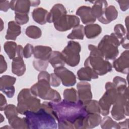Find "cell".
Returning <instances> with one entry per match:
<instances>
[{"label": "cell", "instance_id": "36", "mask_svg": "<svg viewBox=\"0 0 129 129\" xmlns=\"http://www.w3.org/2000/svg\"><path fill=\"white\" fill-rule=\"evenodd\" d=\"M114 34L119 40L120 44L124 38L128 36L127 31H126L124 26L120 24H118L115 26L114 28Z\"/></svg>", "mask_w": 129, "mask_h": 129}, {"label": "cell", "instance_id": "37", "mask_svg": "<svg viewBox=\"0 0 129 129\" xmlns=\"http://www.w3.org/2000/svg\"><path fill=\"white\" fill-rule=\"evenodd\" d=\"M4 111L6 118L8 119L18 115L19 113L17 107L14 104H8Z\"/></svg>", "mask_w": 129, "mask_h": 129}, {"label": "cell", "instance_id": "3", "mask_svg": "<svg viewBox=\"0 0 129 129\" xmlns=\"http://www.w3.org/2000/svg\"><path fill=\"white\" fill-rule=\"evenodd\" d=\"M50 74L46 71H42L38 75V82L30 88L31 93L36 97L42 99L59 102L61 98L59 93L52 89L50 84Z\"/></svg>", "mask_w": 129, "mask_h": 129}, {"label": "cell", "instance_id": "8", "mask_svg": "<svg viewBox=\"0 0 129 129\" xmlns=\"http://www.w3.org/2000/svg\"><path fill=\"white\" fill-rule=\"evenodd\" d=\"M113 118L120 120L128 115V88L123 93H118L117 97L113 104L111 111Z\"/></svg>", "mask_w": 129, "mask_h": 129}, {"label": "cell", "instance_id": "9", "mask_svg": "<svg viewBox=\"0 0 129 129\" xmlns=\"http://www.w3.org/2000/svg\"><path fill=\"white\" fill-rule=\"evenodd\" d=\"M81 50V46L79 42L73 40L69 41L61 52L66 63L71 67L77 66L80 60Z\"/></svg>", "mask_w": 129, "mask_h": 129}, {"label": "cell", "instance_id": "45", "mask_svg": "<svg viewBox=\"0 0 129 129\" xmlns=\"http://www.w3.org/2000/svg\"><path fill=\"white\" fill-rule=\"evenodd\" d=\"M8 105L7 103V100L5 96L1 93L0 97V110L1 111L4 110L5 108Z\"/></svg>", "mask_w": 129, "mask_h": 129}, {"label": "cell", "instance_id": "16", "mask_svg": "<svg viewBox=\"0 0 129 129\" xmlns=\"http://www.w3.org/2000/svg\"><path fill=\"white\" fill-rule=\"evenodd\" d=\"M76 15L80 17L82 23L84 24H93L96 20L92 14L91 8L89 6L80 7L76 11Z\"/></svg>", "mask_w": 129, "mask_h": 129}, {"label": "cell", "instance_id": "11", "mask_svg": "<svg viewBox=\"0 0 129 129\" xmlns=\"http://www.w3.org/2000/svg\"><path fill=\"white\" fill-rule=\"evenodd\" d=\"M54 73L60 79L63 86L70 87L74 86L76 83V77L71 71L64 67L54 68Z\"/></svg>", "mask_w": 129, "mask_h": 129}, {"label": "cell", "instance_id": "21", "mask_svg": "<svg viewBox=\"0 0 129 129\" xmlns=\"http://www.w3.org/2000/svg\"><path fill=\"white\" fill-rule=\"evenodd\" d=\"M77 77L80 81H91L92 79H97L98 75L90 68L84 67L78 71Z\"/></svg>", "mask_w": 129, "mask_h": 129}, {"label": "cell", "instance_id": "13", "mask_svg": "<svg viewBox=\"0 0 129 129\" xmlns=\"http://www.w3.org/2000/svg\"><path fill=\"white\" fill-rule=\"evenodd\" d=\"M77 88L79 101L85 104L92 100L93 96L91 85L89 83L84 81L79 82L77 84Z\"/></svg>", "mask_w": 129, "mask_h": 129}, {"label": "cell", "instance_id": "6", "mask_svg": "<svg viewBox=\"0 0 129 129\" xmlns=\"http://www.w3.org/2000/svg\"><path fill=\"white\" fill-rule=\"evenodd\" d=\"M120 45L119 40L114 33H112L110 35H104L97 47L106 60H114L118 55V47Z\"/></svg>", "mask_w": 129, "mask_h": 129}, {"label": "cell", "instance_id": "20", "mask_svg": "<svg viewBox=\"0 0 129 129\" xmlns=\"http://www.w3.org/2000/svg\"><path fill=\"white\" fill-rule=\"evenodd\" d=\"M102 118L100 114L88 113L83 121V128H92L100 124Z\"/></svg>", "mask_w": 129, "mask_h": 129}, {"label": "cell", "instance_id": "46", "mask_svg": "<svg viewBox=\"0 0 129 129\" xmlns=\"http://www.w3.org/2000/svg\"><path fill=\"white\" fill-rule=\"evenodd\" d=\"M128 119H126L125 120L122 122H120L118 123V129L119 128H128Z\"/></svg>", "mask_w": 129, "mask_h": 129}, {"label": "cell", "instance_id": "41", "mask_svg": "<svg viewBox=\"0 0 129 129\" xmlns=\"http://www.w3.org/2000/svg\"><path fill=\"white\" fill-rule=\"evenodd\" d=\"M50 86L56 87L60 85L61 83V80L59 77L54 73L50 74Z\"/></svg>", "mask_w": 129, "mask_h": 129}, {"label": "cell", "instance_id": "29", "mask_svg": "<svg viewBox=\"0 0 129 129\" xmlns=\"http://www.w3.org/2000/svg\"><path fill=\"white\" fill-rule=\"evenodd\" d=\"M17 43L12 41L6 42L4 44V49L11 59H13L17 55Z\"/></svg>", "mask_w": 129, "mask_h": 129}, {"label": "cell", "instance_id": "26", "mask_svg": "<svg viewBox=\"0 0 129 129\" xmlns=\"http://www.w3.org/2000/svg\"><path fill=\"white\" fill-rule=\"evenodd\" d=\"M48 62L54 68L64 67L66 62L61 52L58 51H52L48 59Z\"/></svg>", "mask_w": 129, "mask_h": 129}, {"label": "cell", "instance_id": "38", "mask_svg": "<svg viewBox=\"0 0 129 129\" xmlns=\"http://www.w3.org/2000/svg\"><path fill=\"white\" fill-rule=\"evenodd\" d=\"M48 60L35 59L33 61V66L35 69L38 71H44L48 66Z\"/></svg>", "mask_w": 129, "mask_h": 129}, {"label": "cell", "instance_id": "27", "mask_svg": "<svg viewBox=\"0 0 129 129\" xmlns=\"http://www.w3.org/2000/svg\"><path fill=\"white\" fill-rule=\"evenodd\" d=\"M101 27L97 24H88L84 27L85 34L89 39L97 37L101 33Z\"/></svg>", "mask_w": 129, "mask_h": 129}, {"label": "cell", "instance_id": "32", "mask_svg": "<svg viewBox=\"0 0 129 129\" xmlns=\"http://www.w3.org/2000/svg\"><path fill=\"white\" fill-rule=\"evenodd\" d=\"M84 105L88 113L100 114V108L97 101L95 100H91L88 103L84 104Z\"/></svg>", "mask_w": 129, "mask_h": 129}, {"label": "cell", "instance_id": "12", "mask_svg": "<svg viewBox=\"0 0 129 129\" xmlns=\"http://www.w3.org/2000/svg\"><path fill=\"white\" fill-rule=\"evenodd\" d=\"M15 77L4 75L0 79V90L9 98H12L15 94V87L13 85L15 83Z\"/></svg>", "mask_w": 129, "mask_h": 129}, {"label": "cell", "instance_id": "40", "mask_svg": "<svg viewBox=\"0 0 129 129\" xmlns=\"http://www.w3.org/2000/svg\"><path fill=\"white\" fill-rule=\"evenodd\" d=\"M34 47L33 46L29 43L26 45L23 49V56L25 58H28L31 56L32 54H33Z\"/></svg>", "mask_w": 129, "mask_h": 129}, {"label": "cell", "instance_id": "22", "mask_svg": "<svg viewBox=\"0 0 129 129\" xmlns=\"http://www.w3.org/2000/svg\"><path fill=\"white\" fill-rule=\"evenodd\" d=\"M21 33V26L15 21H10L8 24V29L5 38L7 40H15Z\"/></svg>", "mask_w": 129, "mask_h": 129}, {"label": "cell", "instance_id": "25", "mask_svg": "<svg viewBox=\"0 0 129 129\" xmlns=\"http://www.w3.org/2000/svg\"><path fill=\"white\" fill-rule=\"evenodd\" d=\"M107 7V2L106 1H95L93 6L91 8L92 15L96 19H99L103 15Z\"/></svg>", "mask_w": 129, "mask_h": 129}, {"label": "cell", "instance_id": "7", "mask_svg": "<svg viewBox=\"0 0 129 129\" xmlns=\"http://www.w3.org/2000/svg\"><path fill=\"white\" fill-rule=\"evenodd\" d=\"M105 87L106 91L98 101L100 114L103 116L109 114L111 105L115 102L118 94L116 87L111 82L106 83Z\"/></svg>", "mask_w": 129, "mask_h": 129}, {"label": "cell", "instance_id": "43", "mask_svg": "<svg viewBox=\"0 0 129 129\" xmlns=\"http://www.w3.org/2000/svg\"><path fill=\"white\" fill-rule=\"evenodd\" d=\"M10 8V2L8 1L0 2V10L1 11L6 12Z\"/></svg>", "mask_w": 129, "mask_h": 129}, {"label": "cell", "instance_id": "30", "mask_svg": "<svg viewBox=\"0 0 129 129\" xmlns=\"http://www.w3.org/2000/svg\"><path fill=\"white\" fill-rule=\"evenodd\" d=\"M85 35L84 26L79 25L74 28L71 33L68 35L67 38L70 39H80L83 40Z\"/></svg>", "mask_w": 129, "mask_h": 129}, {"label": "cell", "instance_id": "33", "mask_svg": "<svg viewBox=\"0 0 129 129\" xmlns=\"http://www.w3.org/2000/svg\"><path fill=\"white\" fill-rule=\"evenodd\" d=\"M63 95L64 99L68 101L77 102L78 101V92L74 88H70L64 90Z\"/></svg>", "mask_w": 129, "mask_h": 129}, {"label": "cell", "instance_id": "31", "mask_svg": "<svg viewBox=\"0 0 129 129\" xmlns=\"http://www.w3.org/2000/svg\"><path fill=\"white\" fill-rule=\"evenodd\" d=\"M112 83L116 87L118 93H123L128 88L126 80L119 76H116L113 79Z\"/></svg>", "mask_w": 129, "mask_h": 129}, {"label": "cell", "instance_id": "19", "mask_svg": "<svg viewBox=\"0 0 129 129\" xmlns=\"http://www.w3.org/2000/svg\"><path fill=\"white\" fill-rule=\"evenodd\" d=\"M52 51V49L49 46L37 45L34 47L33 55L36 59L48 60Z\"/></svg>", "mask_w": 129, "mask_h": 129}, {"label": "cell", "instance_id": "48", "mask_svg": "<svg viewBox=\"0 0 129 129\" xmlns=\"http://www.w3.org/2000/svg\"><path fill=\"white\" fill-rule=\"evenodd\" d=\"M30 3H31V6L36 7L39 5V4L40 3V1H30Z\"/></svg>", "mask_w": 129, "mask_h": 129}, {"label": "cell", "instance_id": "4", "mask_svg": "<svg viewBox=\"0 0 129 129\" xmlns=\"http://www.w3.org/2000/svg\"><path fill=\"white\" fill-rule=\"evenodd\" d=\"M88 49L90 51L89 56L86 59L84 66L91 69L98 76H102L112 70V66L104 57L98 47L89 44Z\"/></svg>", "mask_w": 129, "mask_h": 129}, {"label": "cell", "instance_id": "17", "mask_svg": "<svg viewBox=\"0 0 129 129\" xmlns=\"http://www.w3.org/2000/svg\"><path fill=\"white\" fill-rule=\"evenodd\" d=\"M10 9L15 11V14H28L31 6L30 1H11Z\"/></svg>", "mask_w": 129, "mask_h": 129}, {"label": "cell", "instance_id": "10", "mask_svg": "<svg viewBox=\"0 0 129 129\" xmlns=\"http://www.w3.org/2000/svg\"><path fill=\"white\" fill-rule=\"evenodd\" d=\"M80 24V19L75 15H64L54 23L56 30L64 32L74 28Z\"/></svg>", "mask_w": 129, "mask_h": 129}, {"label": "cell", "instance_id": "49", "mask_svg": "<svg viewBox=\"0 0 129 129\" xmlns=\"http://www.w3.org/2000/svg\"><path fill=\"white\" fill-rule=\"evenodd\" d=\"M1 117H2V119H1V122H3V120H4V119H3V115L2 114H1Z\"/></svg>", "mask_w": 129, "mask_h": 129}, {"label": "cell", "instance_id": "15", "mask_svg": "<svg viewBox=\"0 0 129 129\" xmlns=\"http://www.w3.org/2000/svg\"><path fill=\"white\" fill-rule=\"evenodd\" d=\"M66 14L67 11L64 6L61 4H56L52 7L50 12H48L47 17V22L54 23Z\"/></svg>", "mask_w": 129, "mask_h": 129}, {"label": "cell", "instance_id": "1", "mask_svg": "<svg viewBox=\"0 0 129 129\" xmlns=\"http://www.w3.org/2000/svg\"><path fill=\"white\" fill-rule=\"evenodd\" d=\"M50 103L58 128H83L84 119L88 113L82 102L63 99L59 102Z\"/></svg>", "mask_w": 129, "mask_h": 129}, {"label": "cell", "instance_id": "14", "mask_svg": "<svg viewBox=\"0 0 129 129\" xmlns=\"http://www.w3.org/2000/svg\"><path fill=\"white\" fill-rule=\"evenodd\" d=\"M113 67L120 73L127 74L129 68V51H124L120 56L113 62Z\"/></svg>", "mask_w": 129, "mask_h": 129}, {"label": "cell", "instance_id": "24", "mask_svg": "<svg viewBox=\"0 0 129 129\" xmlns=\"http://www.w3.org/2000/svg\"><path fill=\"white\" fill-rule=\"evenodd\" d=\"M48 14V12L43 8H37L33 10L32 16L35 22L40 25H44L47 23Z\"/></svg>", "mask_w": 129, "mask_h": 129}, {"label": "cell", "instance_id": "34", "mask_svg": "<svg viewBox=\"0 0 129 129\" xmlns=\"http://www.w3.org/2000/svg\"><path fill=\"white\" fill-rule=\"evenodd\" d=\"M25 33L29 37L33 39L39 38L42 34L41 29L35 26H29L27 27Z\"/></svg>", "mask_w": 129, "mask_h": 129}, {"label": "cell", "instance_id": "39", "mask_svg": "<svg viewBox=\"0 0 129 129\" xmlns=\"http://www.w3.org/2000/svg\"><path fill=\"white\" fill-rule=\"evenodd\" d=\"M15 20L16 22L19 25H24L28 22L29 17L28 14H15Z\"/></svg>", "mask_w": 129, "mask_h": 129}, {"label": "cell", "instance_id": "28", "mask_svg": "<svg viewBox=\"0 0 129 129\" xmlns=\"http://www.w3.org/2000/svg\"><path fill=\"white\" fill-rule=\"evenodd\" d=\"M8 120L12 128H28L25 117L20 118L17 115Z\"/></svg>", "mask_w": 129, "mask_h": 129}, {"label": "cell", "instance_id": "42", "mask_svg": "<svg viewBox=\"0 0 129 129\" xmlns=\"http://www.w3.org/2000/svg\"><path fill=\"white\" fill-rule=\"evenodd\" d=\"M0 73L2 74L7 70V65L4 57L2 55H0Z\"/></svg>", "mask_w": 129, "mask_h": 129}, {"label": "cell", "instance_id": "35", "mask_svg": "<svg viewBox=\"0 0 129 129\" xmlns=\"http://www.w3.org/2000/svg\"><path fill=\"white\" fill-rule=\"evenodd\" d=\"M100 126L103 129L108 128H118V123L113 120L109 116L104 117L100 123Z\"/></svg>", "mask_w": 129, "mask_h": 129}, {"label": "cell", "instance_id": "2", "mask_svg": "<svg viewBox=\"0 0 129 129\" xmlns=\"http://www.w3.org/2000/svg\"><path fill=\"white\" fill-rule=\"evenodd\" d=\"M26 116L28 128H57L56 119L52 113L50 102H43L36 111H27Z\"/></svg>", "mask_w": 129, "mask_h": 129}, {"label": "cell", "instance_id": "5", "mask_svg": "<svg viewBox=\"0 0 129 129\" xmlns=\"http://www.w3.org/2000/svg\"><path fill=\"white\" fill-rule=\"evenodd\" d=\"M39 99L33 95L30 89H22L18 95V111L21 114L24 115L27 111H36L41 107Z\"/></svg>", "mask_w": 129, "mask_h": 129}, {"label": "cell", "instance_id": "47", "mask_svg": "<svg viewBox=\"0 0 129 129\" xmlns=\"http://www.w3.org/2000/svg\"><path fill=\"white\" fill-rule=\"evenodd\" d=\"M23 49L24 48L20 45H18L17 46V56H20L21 57H24L23 56Z\"/></svg>", "mask_w": 129, "mask_h": 129}, {"label": "cell", "instance_id": "44", "mask_svg": "<svg viewBox=\"0 0 129 129\" xmlns=\"http://www.w3.org/2000/svg\"><path fill=\"white\" fill-rule=\"evenodd\" d=\"M118 3L120 9L122 11H125L128 9L129 7V1H117Z\"/></svg>", "mask_w": 129, "mask_h": 129}, {"label": "cell", "instance_id": "23", "mask_svg": "<svg viewBox=\"0 0 129 129\" xmlns=\"http://www.w3.org/2000/svg\"><path fill=\"white\" fill-rule=\"evenodd\" d=\"M26 71V66L23 57L16 56L12 62V72L18 76H21L23 75Z\"/></svg>", "mask_w": 129, "mask_h": 129}, {"label": "cell", "instance_id": "18", "mask_svg": "<svg viewBox=\"0 0 129 129\" xmlns=\"http://www.w3.org/2000/svg\"><path fill=\"white\" fill-rule=\"evenodd\" d=\"M118 16V12L114 6L110 5L105 9L103 15L98 19V21L104 24H108L115 20Z\"/></svg>", "mask_w": 129, "mask_h": 129}]
</instances>
